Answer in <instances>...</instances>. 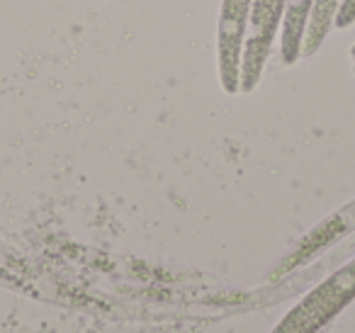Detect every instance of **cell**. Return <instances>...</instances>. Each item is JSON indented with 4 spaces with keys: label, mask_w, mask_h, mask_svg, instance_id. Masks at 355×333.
Returning <instances> with one entry per match:
<instances>
[{
    "label": "cell",
    "mask_w": 355,
    "mask_h": 333,
    "mask_svg": "<svg viewBox=\"0 0 355 333\" xmlns=\"http://www.w3.org/2000/svg\"><path fill=\"white\" fill-rule=\"evenodd\" d=\"M355 302V258L316 284L280 318L270 333H319Z\"/></svg>",
    "instance_id": "6da1fadb"
},
{
    "label": "cell",
    "mask_w": 355,
    "mask_h": 333,
    "mask_svg": "<svg viewBox=\"0 0 355 333\" xmlns=\"http://www.w3.org/2000/svg\"><path fill=\"white\" fill-rule=\"evenodd\" d=\"M287 3L290 0H253L241 54V88H239V93H253L261 83L268 56L272 54L275 35L282 27Z\"/></svg>",
    "instance_id": "7a4b0ae2"
},
{
    "label": "cell",
    "mask_w": 355,
    "mask_h": 333,
    "mask_svg": "<svg viewBox=\"0 0 355 333\" xmlns=\"http://www.w3.org/2000/svg\"><path fill=\"white\" fill-rule=\"evenodd\" d=\"M251 8L253 0H222L217 25V71L227 95H236L241 88V54Z\"/></svg>",
    "instance_id": "3957f363"
},
{
    "label": "cell",
    "mask_w": 355,
    "mask_h": 333,
    "mask_svg": "<svg viewBox=\"0 0 355 333\" xmlns=\"http://www.w3.org/2000/svg\"><path fill=\"white\" fill-rule=\"evenodd\" d=\"M353 231H355V200L348 202V205H343L340 210H336L331 216H326L319 226H314V229H311L309 234H306L304 239H302L300 244H297L295 248H292L290 253L270 270L268 280L272 282V280L287 278L290 273H295L297 268L306 265L311 258L324 253L329 246H334L336 241L353 234Z\"/></svg>",
    "instance_id": "277c9868"
},
{
    "label": "cell",
    "mask_w": 355,
    "mask_h": 333,
    "mask_svg": "<svg viewBox=\"0 0 355 333\" xmlns=\"http://www.w3.org/2000/svg\"><path fill=\"white\" fill-rule=\"evenodd\" d=\"M314 0H290L280 27V56L285 66H295L302 59L306 22L311 15Z\"/></svg>",
    "instance_id": "5b68a950"
},
{
    "label": "cell",
    "mask_w": 355,
    "mask_h": 333,
    "mask_svg": "<svg viewBox=\"0 0 355 333\" xmlns=\"http://www.w3.org/2000/svg\"><path fill=\"white\" fill-rule=\"evenodd\" d=\"M338 8H340V0H314L309 22H306L302 56H314L316 51L321 49L324 40L331 35V30H334V20H336Z\"/></svg>",
    "instance_id": "8992f818"
},
{
    "label": "cell",
    "mask_w": 355,
    "mask_h": 333,
    "mask_svg": "<svg viewBox=\"0 0 355 333\" xmlns=\"http://www.w3.org/2000/svg\"><path fill=\"white\" fill-rule=\"evenodd\" d=\"M353 22H355V0H340V8L334 20V30H345Z\"/></svg>",
    "instance_id": "52a82bcc"
},
{
    "label": "cell",
    "mask_w": 355,
    "mask_h": 333,
    "mask_svg": "<svg viewBox=\"0 0 355 333\" xmlns=\"http://www.w3.org/2000/svg\"><path fill=\"white\" fill-rule=\"evenodd\" d=\"M350 56H353V61H355V44L350 46Z\"/></svg>",
    "instance_id": "ba28073f"
},
{
    "label": "cell",
    "mask_w": 355,
    "mask_h": 333,
    "mask_svg": "<svg viewBox=\"0 0 355 333\" xmlns=\"http://www.w3.org/2000/svg\"><path fill=\"white\" fill-rule=\"evenodd\" d=\"M353 76H355V64H353Z\"/></svg>",
    "instance_id": "9c48e42d"
}]
</instances>
